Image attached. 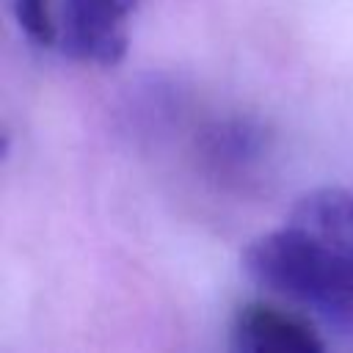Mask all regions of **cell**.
Returning <instances> with one entry per match:
<instances>
[{"label": "cell", "mask_w": 353, "mask_h": 353, "mask_svg": "<svg viewBox=\"0 0 353 353\" xmlns=\"http://www.w3.org/2000/svg\"><path fill=\"white\" fill-rule=\"evenodd\" d=\"M243 268L262 290L353 339V193L317 188L256 237Z\"/></svg>", "instance_id": "6da1fadb"}, {"label": "cell", "mask_w": 353, "mask_h": 353, "mask_svg": "<svg viewBox=\"0 0 353 353\" xmlns=\"http://www.w3.org/2000/svg\"><path fill=\"white\" fill-rule=\"evenodd\" d=\"M138 0H63L58 47L83 63L113 66L130 44V17Z\"/></svg>", "instance_id": "7a4b0ae2"}, {"label": "cell", "mask_w": 353, "mask_h": 353, "mask_svg": "<svg viewBox=\"0 0 353 353\" xmlns=\"http://www.w3.org/2000/svg\"><path fill=\"white\" fill-rule=\"evenodd\" d=\"M229 353H325V342L306 312L290 303L251 301L232 320Z\"/></svg>", "instance_id": "3957f363"}, {"label": "cell", "mask_w": 353, "mask_h": 353, "mask_svg": "<svg viewBox=\"0 0 353 353\" xmlns=\"http://www.w3.org/2000/svg\"><path fill=\"white\" fill-rule=\"evenodd\" d=\"M11 3H14V17L30 41L41 47L58 44V22L52 14V0H11Z\"/></svg>", "instance_id": "277c9868"}]
</instances>
